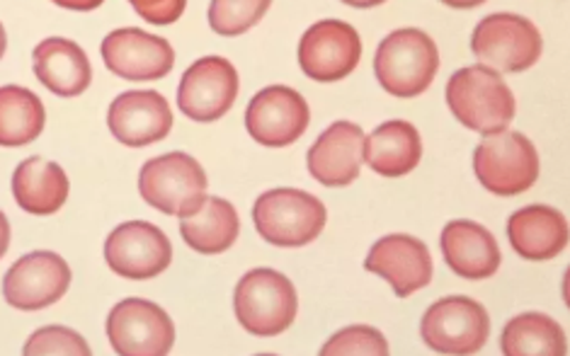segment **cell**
<instances>
[{
  "instance_id": "obj_19",
  "label": "cell",
  "mask_w": 570,
  "mask_h": 356,
  "mask_svg": "<svg viewBox=\"0 0 570 356\" xmlns=\"http://www.w3.org/2000/svg\"><path fill=\"white\" fill-rule=\"evenodd\" d=\"M440 245L446 267L461 279H491L500 269L502 257L498 240L491 230L476 221H466V218L450 221L442 230Z\"/></svg>"
},
{
  "instance_id": "obj_29",
  "label": "cell",
  "mask_w": 570,
  "mask_h": 356,
  "mask_svg": "<svg viewBox=\"0 0 570 356\" xmlns=\"http://www.w3.org/2000/svg\"><path fill=\"white\" fill-rule=\"evenodd\" d=\"M90 345L71 327L47 325L24 342V356H90Z\"/></svg>"
},
{
  "instance_id": "obj_13",
  "label": "cell",
  "mask_w": 570,
  "mask_h": 356,
  "mask_svg": "<svg viewBox=\"0 0 570 356\" xmlns=\"http://www.w3.org/2000/svg\"><path fill=\"white\" fill-rule=\"evenodd\" d=\"M105 259L115 274L131 281L156 279L173 263L166 233L148 221H127L105 240Z\"/></svg>"
},
{
  "instance_id": "obj_1",
  "label": "cell",
  "mask_w": 570,
  "mask_h": 356,
  "mask_svg": "<svg viewBox=\"0 0 570 356\" xmlns=\"http://www.w3.org/2000/svg\"><path fill=\"white\" fill-rule=\"evenodd\" d=\"M446 107L459 125L481 136L505 131L514 119V95L491 66H466L446 80Z\"/></svg>"
},
{
  "instance_id": "obj_4",
  "label": "cell",
  "mask_w": 570,
  "mask_h": 356,
  "mask_svg": "<svg viewBox=\"0 0 570 356\" xmlns=\"http://www.w3.org/2000/svg\"><path fill=\"white\" fill-rule=\"evenodd\" d=\"M298 310V298L289 277L277 269L246 271L236 284L234 313L246 333L275 337L289 330Z\"/></svg>"
},
{
  "instance_id": "obj_32",
  "label": "cell",
  "mask_w": 570,
  "mask_h": 356,
  "mask_svg": "<svg viewBox=\"0 0 570 356\" xmlns=\"http://www.w3.org/2000/svg\"><path fill=\"white\" fill-rule=\"evenodd\" d=\"M8 248H10V221L8 216L0 211V259L6 257Z\"/></svg>"
},
{
  "instance_id": "obj_26",
  "label": "cell",
  "mask_w": 570,
  "mask_h": 356,
  "mask_svg": "<svg viewBox=\"0 0 570 356\" xmlns=\"http://www.w3.org/2000/svg\"><path fill=\"white\" fill-rule=\"evenodd\" d=\"M47 125L45 102L30 88H0V146L20 148L37 141Z\"/></svg>"
},
{
  "instance_id": "obj_8",
  "label": "cell",
  "mask_w": 570,
  "mask_h": 356,
  "mask_svg": "<svg viewBox=\"0 0 570 356\" xmlns=\"http://www.w3.org/2000/svg\"><path fill=\"white\" fill-rule=\"evenodd\" d=\"M491 335L488 310L469 296H446L432 304L420 323V337L438 354H476Z\"/></svg>"
},
{
  "instance_id": "obj_6",
  "label": "cell",
  "mask_w": 570,
  "mask_h": 356,
  "mask_svg": "<svg viewBox=\"0 0 570 356\" xmlns=\"http://www.w3.org/2000/svg\"><path fill=\"white\" fill-rule=\"evenodd\" d=\"M473 172L491 195L518 197L539 180V154L524 134L505 129L473 150Z\"/></svg>"
},
{
  "instance_id": "obj_7",
  "label": "cell",
  "mask_w": 570,
  "mask_h": 356,
  "mask_svg": "<svg viewBox=\"0 0 570 356\" xmlns=\"http://www.w3.org/2000/svg\"><path fill=\"white\" fill-rule=\"evenodd\" d=\"M471 51L483 66L502 73H522L544 51V39L532 20L514 12H493L471 34Z\"/></svg>"
},
{
  "instance_id": "obj_14",
  "label": "cell",
  "mask_w": 570,
  "mask_h": 356,
  "mask_svg": "<svg viewBox=\"0 0 570 356\" xmlns=\"http://www.w3.org/2000/svg\"><path fill=\"white\" fill-rule=\"evenodd\" d=\"M311 109L304 95L289 86H269L253 95L246 107V129L267 148H287L308 129Z\"/></svg>"
},
{
  "instance_id": "obj_25",
  "label": "cell",
  "mask_w": 570,
  "mask_h": 356,
  "mask_svg": "<svg viewBox=\"0 0 570 356\" xmlns=\"http://www.w3.org/2000/svg\"><path fill=\"white\" fill-rule=\"evenodd\" d=\"M500 349L505 356H566L563 327L544 313H522L502 327Z\"/></svg>"
},
{
  "instance_id": "obj_31",
  "label": "cell",
  "mask_w": 570,
  "mask_h": 356,
  "mask_svg": "<svg viewBox=\"0 0 570 356\" xmlns=\"http://www.w3.org/2000/svg\"><path fill=\"white\" fill-rule=\"evenodd\" d=\"M51 3H57L59 8H66V10L90 12V10H98L105 0H51Z\"/></svg>"
},
{
  "instance_id": "obj_17",
  "label": "cell",
  "mask_w": 570,
  "mask_h": 356,
  "mask_svg": "<svg viewBox=\"0 0 570 356\" xmlns=\"http://www.w3.org/2000/svg\"><path fill=\"white\" fill-rule=\"evenodd\" d=\"M107 127L129 148H146L168 139L173 131V109L156 90H127L117 95L107 109Z\"/></svg>"
},
{
  "instance_id": "obj_22",
  "label": "cell",
  "mask_w": 570,
  "mask_h": 356,
  "mask_svg": "<svg viewBox=\"0 0 570 356\" xmlns=\"http://www.w3.org/2000/svg\"><path fill=\"white\" fill-rule=\"evenodd\" d=\"M71 182L59 162L32 156L12 172V197L24 214L51 216L69 199Z\"/></svg>"
},
{
  "instance_id": "obj_5",
  "label": "cell",
  "mask_w": 570,
  "mask_h": 356,
  "mask_svg": "<svg viewBox=\"0 0 570 356\" xmlns=\"http://www.w3.org/2000/svg\"><path fill=\"white\" fill-rule=\"evenodd\" d=\"M207 172L199 160L173 150L144 162L139 172V195L148 207L166 216H187L207 199Z\"/></svg>"
},
{
  "instance_id": "obj_34",
  "label": "cell",
  "mask_w": 570,
  "mask_h": 356,
  "mask_svg": "<svg viewBox=\"0 0 570 356\" xmlns=\"http://www.w3.org/2000/svg\"><path fill=\"white\" fill-rule=\"evenodd\" d=\"M341 3H345V6H350V8H360V10H366V8L384 6L386 0H341Z\"/></svg>"
},
{
  "instance_id": "obj_3",
  "label": "cell",
  "mask_w": 570,
  "mask_h": 356,
  "mask_svg": "<svg viewBox=\"0 0 570 356\" xmlns=\"http://www.w3.org/2000/svg\"><path fill=\"white\" fill-rule=\"evenodd\" d=\"M325 221V204L304 189H269L253 204L257 236L275 248H304L321 236Z\"/></svg>"
},
{
  "instance_id": "obj_23",
  "label": "cell",
  "mask_w": 570,
  "mask_h": 356,
  "mask_svg": "<svg viewBox=\"0 0 570 356\" xmlns=\"http://www.w3.org/2000/svg\"><path fill=\"white\" fill-rule=\"evenodd\" d=\"M362 158L376 175L403 177L420 166L423 139L411 121L391 119L366 136Z\"/></svg>"
},
{
  "instance_id": "obj_21",
  "label": "cell",
  "mask_w": 570,
  "mask_h": 356,
  "mask_svg": "<svg viewBox=\"0 0 570 356\" xmlns=\"http://www.w3.org/2000/svg\"><path fill=\"white\" fill-rule=\"evenodd\" d=\"M566 216L544 204H532L508 218V240L512 250L532 263L559 257L568 248Z\"/></svg>"
},
{
  "instance_id": "obj_28",
  "label": "cell",
  "mask_w": 570,
  "mask_h": 356,
  "mask_svg": "<svg viewBox=\"0 0 570 356\" xmlns=\"http://www.w3.org/2000/svg\"><path fill=\"white\" fill-rule=\"evenodd\" d=\"M386 337L370 325H350L325 342L321 356H389Z\"/></svg>"
},
{
  "instance_id": "obj_24",
  "label": "cell",
  "mask_w": 570,
  "mask_h": 356,
  "mask_svg": "<svg viewBox=\"0 0 570 356\" xmlns=\"http://www.w3.org/2000/svg\"><path fill=\"white\" fill-rule=\"evenodd\" d=\"M240 233V218L234 204L222 197H207L202 207L180 218V236L199 255H222L234 248Z\"/></svg>"
},
{
  "instance_id": "obj_33",
  "label": "cell",
  "mask_w": 570,
  "mask_h": 356,
  "mask_svg": "<svg viewBox=\"0 0 570 356\" xmlns=\"http://www.w3.org/2000/svg\"><path fill=\"white\" fill-rule=\"evenodd\" d=\"M442 3L450 6V8H456V10H471V8L483 6L485 0H442Z\"/></svg>"
},
{
  "instance_id": "obj_11",
  "label": "cell",
  "mask_w": 570,
  "mask_h": 356,
  "mask_svg": "<svg viewBox=\"0 0 570 356\" xmlns=\"http://www.w3.org/2000/svg\"><path fill=\"white\" fill-rule=\"evenodd\" d=\"M240 90L238 71L224 57H202L187 68L178 86V109L193 121L222 119L236 105Z\"/></svg>"
},
{
  "instance_id": "obj_9",
  "label": "cell",
  "mask_w": 570,
  "mask_h": 356,
  "mask_svg": "<svg viewBox=\"0 0 570 356\" xmlns=\"http://www.w3.org/2000/svg\"><path fill=\"white\" fill-rule=\"evenodd\" d=\"M107 337L119 356H166L175 347V323L154 300L125 298L107 315Z\"/></svg>"
},
{
  "instance_id": "obj_16",
  "label": "cell",
  "mask_w": 570,
  "mask_h": 356,
  "mask_svg": "<svg viewBox=\"0 0 570 356\" xmlns=\"http://www.w3.org/2000/svg\"><path fill=\"white\" fill-rule=\"evenodd\" d=\"M364 269L386 279L399 298H409L432 281L434 265L423 240L405 233H391L372 245Z\"/></svg>"
},
{
  "instance_id": "obj_30",
  "label": "cell",
  "mask_w": 570,
  "mask_h": 356,
  "mask_svg": "<svg viewBox=\"0 0 570 356\" xmlns=\"http://www.w3.org/2000/svg\"><path fill=\"white\" fill-rule=\"evenodd\" d=\"M137 16L148 24L166 27L178 22L187 8V0H129Z\"/></svg>"
},
{
  "instance_id": "obj_20",
  "label": "cell",
  "mask_w": 570,
  "mask_h": 356,
  "mask_svg": "<svg viewBox=\"0 0 570 356\" xmlns=\"http://www.w3.org/2000/svg\"><path fill=\"white\" fill-rule=\"evenodd\" d=\"M32 68L39 83L57 98H78L92 83L88 53L63 37L42 39L32 51Z\"/></svg>"
},
{
  "instance_id": "obj_27",
  "label": "cell",
  "mask_w": 570,
  "mask_h": 356,
  "mask_svg": "<svg viewBox=\"0 0 570 356\" xmlns=\"http://www.w3.org/2000/svg\"><path fill=\"white\" fill-rule=\"evenodd\" d=\"M273 0H212L209 27L219 37H240L261 22Z\"/></svg>"
},
{
  "instance_id": "obj_10",
  "label": "cell",
  "mask_w": 570,
  "mask_h": 356,
  "mask_svg": "<svg viewBox=\"0 0 570 356\" xmlns=\"http://www.w3.org/2000/svg\"><path fill=\"white\" fill-rule=\"evenodd\" d=\"M71 267L59 253H27L6 271V304L22 313L45 310L66 296L71 286Z\"/></svg>"
},
{
  "instance_id": "obj_2",
  "label": "cell",
  "mask_w": 570,
  "mask_h": 356,
  "mask_svg": "<svg viewBox=\"0 0 570 356\" xmlns=\"http://www.w3.org/2000/svg\"><path fill=\"white\" fill-rule=\"evenodd\" d=\"M440 71L434 39L415 27L391 32L376 49L374 76L391 98L411 100L423 95Z\"/></svg>"
},
{
  "instance_id": "obj_35",
  "label": "cell",
  "mask_w": 570,
  "mask_h": 356,
  "mask_svg": "<svg viewBox=\"0 0 570 356\" xmlns=\"http://www.w3.org/2000/svg\"><path fill=\"white\" fill-rule=\"evenodd\" d=\"M6 49H8V34H6V27L0 24V59L6 57Z\"/></svg>"
},
{
  "instance_id": "obj_15",
  "label": "cell",
  "mask_w": 570,
  "mask_h": 356,
  "mask_svg": "<svg viewBox=\"0 0 570 356\" xmlns=\"http://www.w3.org/2000/svg\"><path fill=\"white\" fill-rule=\"evenodd\" d=\"M102 61L121 80H160L175 66L168 39L148 34L137 27H121L102 39Z\"/></svg>"
},
{
  "instance_id": "obj_18",
  "label": "cell",
  "mask_w": 570,
  "mask_h": 356,
  "mask_svg": "<svg viewBox=\"0 0 570 356\" xmlns=\"http://www.w3.org/2000/svg\"><path fill=\"white\" fill-rule=\"evenodd\" d=\"M364 131L352 121H335L308 148L306 168L323 187H347L360 177Z\"/></svg>"
},
{
  "instance_id": "obj_12",
  "label": "cell",
  "mask_w": 570,
  "mask_h": 356,
  "mask_svg": "<svg viewBox=\"0 0 570 356\" xmlns=\"http://www.w3.org/2000/svg\"><path fill=\"white\" fill-rule=\"evenodd\" d=\"M362 59L360 32L343 20L311 24L298 42V66L318 83H335L355 71Z\"/></svg>"
}]
</instances>
